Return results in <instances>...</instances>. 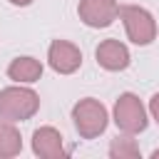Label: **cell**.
I'll list each match as a JSON object with an SVG mask.
<instances>
[{
    "mask_svg": "<svg viewBox=\"0 0 159 159\" xmlns=\"http://www.w3.org/2000/svg\"><path fill=\"white\" fill-rule=\"evenodd\" d=\"M40 109V94L30 87H5L0 89V117L10 122L32 119Z\"/></svg>",
    "mask_w": 159,
    "mask_h": 159,
    "instance_id": "6da1fadb",
    "label": "cell"
},
{
    "mask_svg": "<svg viewBox=\"0 0 159 159\" xmlns=\"http://www.w3.org/2000/svg\"><path fill=\"white\" fill-rule=\"evenodd\" d=\"M72 122L82 139H97L109 124V112L99 99L84 97L72 107Z\"/></svg>",
    "mask_w": 159,
    "mask_h": 159,
    "instance_id": "7a4b0ae2",
    "label": "cell"
},
{
    "mask_svg": "<svg viewBox=\"0 0 159 159\" xmlns=\"http://www.w3.org/2000/svg\"><path fill=\"white\" fill-rule=\"evenodd\" d=\"M117 17L124 22L127 37L134 45L144 47V45H152L157 40V20L147 7H142V5H119Z\"/></svg>",
    "mask_w": 159,
    "mask_h": 159,
    "instance_id": "3957f363",
    "label": "cell"
},
{
    "mask_svg": "<svg viewBox=\"0 0 159 159\" xmlns=\"http://www.w3.org/2000/svg\"><path fill=\"white\" fill-rule=\"evenodd\" d=\"M112 119H114L117 129L124 132V134H139L149 124L147 107L142 104V99L134 92H124V94L117 97L114 109H112Z\"/></svg>",
    "mask_w": 159,
    "mask_h": 159,
    "instance_id": "277c9868",
    "label": "cell"
},
{
    "mask_svg": "<svg viewBox=\"0 0 159 159\" xmlns=\"http://www.w3.org/2000/svg\"><path fill=\"white\" fill-rule=\"evenodd\" d=\"M77 15L87 27H109L119 15L117 0H80Z\"/></svg>",
    "mask_w": 159,
    "mask_h": 159,
    "instance_id": "5b68a950",
    "label": "cell"
},
{
    "mask_svg": "<svg viewBox=\"0 0 159 159\" xmlns=\"http://www.w3.org/2000/svg\"><path fill=\"white\" fill-rule=\"evenodd\" d=\"M47 62L57 75H72L82 67V52L67 40H55L47 50Z\"/></svg>",
    "mask_w": 159,
    "mask_h": 159,
    "instance_id": "8992f818",
    "label": "cell"
},
{
    "mask_svg": "<svg viewBox=\"0 0 159 159\" xmlns=\"http://www.w3.org/2000/svg\"><path fill=\"white\" fill-rule=\"evenodd\" d=\"M94 57H97V65L102 70H107V72H122L132 62V55H129L127 45L119 42V40H114V37L102 40L97 45V50H94Z\"/></svg>",
    "mask_w": 159,
    "mask_h": 159,
    "instance_id": "52a82bcc",
    "label": "cell"
},
{
    "mask_svg": "<svg viewBox=\"0 0 159 159\" xmlns=\"http://www.w3.org/2000/svg\"><path fill=\"white\" fill-rule=\"evenodd\" d=\"M32 154L40 159H62L67 154L62 134L55 127H40L32 132Z\"/></svg>",
    "mask_w": 159,
    "mask_h": 159,
    "instance_id": "ba28073f",
    "label": "cell"
},
{
    "mask_svg": "<svg viewBox=\"0 0 159 159\" xmlns=\"http://www.w3.org/2000/svg\"><path fill=\"white\" fill-rule=\"evenodd\" d=\"M7 77L17 84H32L42 77V62L35 57H15L7 65Z\"/></svg>",
    "mask_w": 159,
    "mask_h": 159,
    "instance_id": "9c48e42d",
    "label": "cell"
},
{
    "mask_svg": "<svg viewBox=\"0 0 159 159\" xmlns=\"http://www.w3.org/2000/svg\"><path fill=\"white\" fill-rule=\"evenodd\" d=\"M20 152H22V137H20V129L15 127V122L0 117V159L17 157Z\"/></svg>",
    "mask_w": 159,
    "mask_h": 159,
    "instance_id": "30bf717a",
    "label": "cell"
},
{
    "mask_svg": "<svg viewBox=\"0 0 159 159\" xmlns=\"http://www.w3.org/2000/svg\"><path fill=\"white\" fill-rule=\"evenodd\" d=\"M109 157H112V159H139L142 152H139V144L132 139V134H124V137L112 139V144H109Z\"/></svg>",
    "mask_w": 159,
    "mask_h": 159,
    "instance_id": "8fae6325",
    "label": "cell"
},
{
    "mask_svg": "<svg viewBox=\"0 0 159 159\" xmlns=\"http://www.w3.org/2000/svg\"><path fill=\"white\" fill-rule=\"evenodd\" d=\"M149 114H152V119L159 124V92L149 99Z\"/></svg>",
    "mask_w": 159,
    "mask_h": 159,
    "instance_id": "7c38bea8",
    "label": "cell"
},
{
    "mask_svg": "<svg viewBox=\"0 0 159 159\" xmlns=\"http://www.w3.org/2000/svg\"><path fill=\"white\" fill-rule=\"evenodd\" d=\"M10 5H17V7H27V5H32V0H7Z\"/></svg>",
    "mask_w": 159,
    "mask_h": 159,
    "instance_id": "4fadbf2b",
    "label": "cell"
},
{
    "mask_svg": "<svg viewBox=\"0 0 159 159\" xmlns=\"http://www.w3.org/2000/svg\"><path fill=\"white\" fill-rule=\"evenodd\" d=\"M152 159H159V149H154V152H152Z\"/></svg>",
    "mask_w": 159,
    "mask_h": 159,
    "instance_id": "5bb4252c",
    "label": "cell"
}]
</instances>
